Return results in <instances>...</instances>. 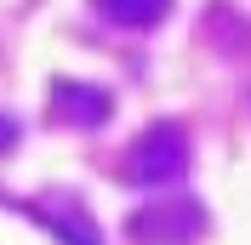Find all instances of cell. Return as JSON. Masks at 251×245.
<instances>
[{"instance_id": "obj_1", "label": "cell", "mask_w": 251, "mask_h": 245, "mask_svg": "<svg viewBox=\"0 0 251 245\" xmlns=\"http://www.w3.org/2000/svg\"><path fill=\"white\" fill-rule=\"evenodd\" d=\"M183 171H188L183 125H149V131L120 154V177L126 183H177Z\"/></svg>"}, {"instance_id": "obj_2", "label": "cell", "mask_w": 251, "mask_h": 245, "mask_svg": "<svg viewBox=\"0 0 251 245\" xmlns=\"http://www.w3.org/2000/svg\"><path fill=\"white\" fill-rule=\"evenodd\" d=\"M126 234L137 245H194L205 234V205L200 199H154V205L131 211Z\"/></svg>"}, {"instance_id": "obj_3", "label": "cell", "mask_w": 251, "mask_h": 245, "mask_svg": "<svg viewBox=\"0 0 251 245\" xmlns=\"http://www.w3.org/2000/svg\"><path fill=\"white\" fill-rule=\"evenodd\" d=\"M23 211L40 222V228L57 234V245H103L92 228V217H86V205L69 194H46V199H34V205H23Z\"/></svg>"}, {"instance_id": "obj_4", "label": "cell", "mask_w": 251, "mask_h": 245, "mask_svg": "<svg viewBox=\"0 0 251 245\" xmlns=\"http://www.w3.org/2000/svg\"><path fill=\"white\" fill-rule=\"evenodd\" d=\"M109 108H114V97L103 86H86V80H57L51 86V120H63V125H103Z\"/></svg>"}, {"instance_id": "obj_5", "label": "cell", "mask_w": 251, "mask_h": 245, "mask_svg": "<svg viewBox=\"0 0 251 245\" xmlns=\"http://www.w3.org/2000/svg\"><path fill=\"white\" fill-rule=\"evenodd\" d=\"M97 12L126 23V29H154L160 17L172 12V0H97Z\"/></svg>"}, {"instance_id": "obj_6", "label": "cell", "mask_w": 251, "mask_h": 245, "mask_svg": "<svg viewBox=\"0 0 251 245\" xmlns=\"http://www.w3.org/2000/svg\"><path fill=\"white\" fill-rule=\"evenodd\" d=\"M205 34H211L223 51H246V46H251V40H246V34H251V23H246V17H234L228 6L205 12Z\"/></svg>"}, {"instance_id": "obj_7", "label": "cell", "mask_w": 251, "mask_h": 245, "mask_svg": "<svg viewBox=\"0 0 251 245\" xmlns=\"http://www.w3.org/2000/svg\"><path fill=\"white\" fill-rule=\"evenodd\" d=\"M6 148H17V120H12V114H0V154H6Z\"/></svg>"}]
</instances>
